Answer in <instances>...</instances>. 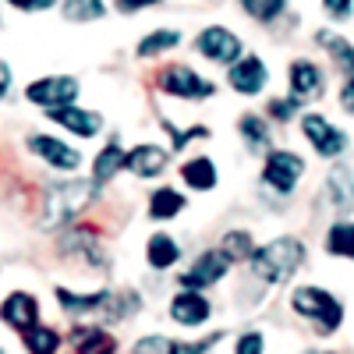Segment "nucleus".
<instances>
[{
	"mask_svg": "<svg viewBox=\"0 0 354 354\" xmlns=\"http://www.w3.org/2000/svg\"><path fill=\"white\" fill-rule=\"evenodd\" d=\"M181 259V248L170 234H153L149 241H145V262L153 266V270H170V266Z\"/></svg>",
	"mask_w": 354,
	"mask_h": 354,
	"instance_id": "nucleus-22",
	"label": "nucleus"
},
{
	"mask_svg": "<svg viewBox=\"0 0 354 354\" xmlns=\"http://www.w3.org/2000/svg\"><path fill=\"white\" fill-rule=\"evenodd\" d=\"M25 100L36 103V106H64V103H75L78 100V78L71 75H46V78H36L32 85L25 88Z\"/></svg>",
	"mask_w": 354,
	"mask_h": 354,
	"instance_id": "nucleus-7",
	"label": "nucleus"
},
{
	"mask_svg": "<svg viewBox=\"0 0 354 354\" xmlns=\"http://www.w3.org/2000/svg\"><path fill=\"white\" fill-rule=\"evenodd\" d=\"M167 160H170V153L160 149V145H135L128 153V170L135 177H156L167 170Z\"/></svg>",
	"mask_w": 354,
	"mask_h": 354,
	"instance_id": "nucleus-17",
	"label": "nucleus"
},
{
	"mask_svg": "<svg viewBox=\"0 0 354 354\" xmlns=\"http://www.w3.org/2000/svg\"><path fill=\"white\" fill-rule=\"evenodd\" d=\"M46 117H50L53 124L68 128L71 135H78V138H93V135H100V128H103V117H100V113L82 110V106H75V103L50 106V113H46Z\"/></svg>",
	"mask_w": 354,
	"mask_h": 354,
	"instance_id": "nucleus-12",
	"label": "nucleus"
},
{
	"mask_svg": "<svg viewBox=\"0 0 354 354\" xmlns=\"http://www.w3.org/2000/svg\"><path fill=\"white\" fill-rule=\"evenodd\" d=\"M21 344H25V351H32V354H53L57 347H61V337H57L50 326H28L25 333H21Z\"/></svg>",
	"mask_w": 354,
	"mask_h": 354,
	"instance_id": "nucleus-28",
	"label": "nucleus"
},
{
	"mask_svg": "<svg viewBox=\"0 0 354 354\" xmlns=\"http://www.w3.org/2000/svg\"><path fill=\"white\" fill-rule=\"evenodd\" d=\"M71 347L78 354H110V351H117L113 337L106 330H100V326H78V330H71Z\"/></svg>",
	"mask_w": 354,
	"mask_h": 354,
	"instance_id": "nucleus-21",
	"label": "nucleus"
},
{
	"mask_svg": "<svg viewBox=\"0 0 354 354\" xmlns=\"http://www.w3.org/2000/svg\"><path fill=\"white\" fill-rule=\"evenodd\" d=\"M322 8H326L330 18L344 21V18H351V11H354V0H322Z\"/></svg>",
	"mask_w": 354,
	"mask_h": 354,
	"instance_id": "nucleus-37",
	"label": "nucleus"
},
{
	"mask_svg": "<svg viewBox=\"0 0 354 354\" xmlns=\"http://www.w3.org/2000/svg\"><path fill=\"white\" fill-rule=\"evenodd\" d=\"M0 319H4L8 330L25 333L28 326H36V322H39V301L28 290H15V294L4 298V305H0Z\"/></svg>",
	"mask_w": 354,
	"mask_h": 354,
	"instance_id": "nucleus-11",
	"label": "nucleus"
},
{
	"mask_svg": "<svg viewBox=\"0 0 354 354\" xmlns=\"http://www.w3.org/2000/svg\"><path fill=\"white\" fill-rule=\"evenodd\" d=\"M227 270H230V259H227L220 248H216V252H202V255L195 259L192 270L177 277V283H181L185 290H202V287L220 283V280L227 277Z\"/></svg>",
	"mask_w": 354,
	"mask_h": 354,
	"instance_id": "nucleus-9",
	"label": "nucleus"
},
{
	"mask_svg": "<svg viewBox=\"0 0 354 354\" xmlns=\"http://www.w3.org/2000/svg\"><path fill=\"white\" fill-rule=\"evenodd\" d=\"M131 351L135 354H185V344H177L170 337H142Z\"/></svg>",
	"mask_w": 354,
	"mask_h": 354,
	"instance_id": "nucleus-33",
	"label": "nucleus"
},
{
	"mask_svg": "<svg viewBox=\"0 0 354 354\" xmlns=\"http://www.w3.org/2000/svg\"><path fill=\"white\" fill-rule=\"evenodd\" d=\"M195 50L205 57V61H213V64H234L241 57V39L230 32V28L223 25H209V28H202L198 39H195Z\"/></svg>",
	"mask_w": 354,
	"mask_h": 354,
	"instance_id": "nucleus-8",
	"label": "nucleus"
},
{
	"mask_svg": "<svg viewBox=\"0 0 354 354\" xmlns=\"http://www.w3.org/2000/svg\"><path fill=\"white\" fill-rule=\"evenodd\" d=\"M220 252H223L230 262H248L252 252H255V241H252L248 230H230L227 238H223V245H220Z\"/></svg>",
	"mask_w": 354,
	"mask_h": 354,
	"instance_id": "nucleus-32",
	"label": "nucleus"
},
{
	"mask_svg": "<svg viewBox=\"0 0 354 354\" xmlns=\"http://www.w3.org/2000/svg\"><path fill=\"white\" fill-rule=\"evenodd\" d=\"M61 11H64L68 21L82 25V21H100L106 15V4H103V0H64Z\"/></svg>",
	"mask_w": 354,
	"mask_h": 354,
	"instance_id": "nucleus-29",
	"label": "nucleus"
},
{
	"mask_svg": "<svg viewBox=\"0 0 354 354\" xmlns=\"http://www.w3.org/2000/svg\"><path fill=\"white\" fill-rule=\"evenodd\" d=\"M185 209V195L174 188H156L149 195V216L153 220H174L177 213Z\"/></svg>",
	"mask_w": 354,
	"mask_h": 354,
	"instance_id": "nucleus-26",
	"label": "nucleus"
},
{
	"mask_svg": "<svg viewBox=\"0 0 354 354\" xmlns=\"http://www.w3.org/2000/svg\"><path fill=\"white\" fill-rule=\"evenodd\" d=\"M181 181H185L188 188H195V192H209V188H216V181H220L216 163H213L209 156H195V160H188V163L181 167Z\"/></svg>",
	"mask_w": 354,
	"mask_h": 354,
	"instance_id": "nucleus-20",
	"label": "nucleus"
},
{
	"mask_svg": "<svg viewBox=\"0 0 354 354\" xmlns=\"http://www.w3.org/2000/svg\"><path fill=\"white\" fill-rule=\"evenodd\" d=\"M8 93H11V68L0 61V100H4Z\"/></svg>",
	"mask_w": 354,
	"mask_h": 354,
	"instance_id": "nucleus-41",
	"label": "nucleus"
},
{
	"mask_svg": "<svg viewBox=\"0 0 354 354\" xmlns=\"http://www.w3.org/2000/svg\"><path fill=\"white\" fill-rule=\"evenodd\" d=\"M290 308L298 312L305 322H312L322 337L337 333L340 322H344V305L322 287H294L290 290Z\"/></svg>",
	"mask_w": 354,
	"mask_h": 354,
	"instance_id": "nucleus-3",
	"label": "nucleus"
},
{
	"mask_svg": "<svg viewBox=\"0 0 354 354\" xmlns=\"http://www.w3.org/2000/svg\"><path fill=\"white\" fill-rule=\"evenodd\" d=\"M100 188L103 185L96 177H71L64 185H53L43 195V230H64L68 223H75L100 198Z\"/></svg>",
	"mask_w": 354,
	"mask_h": 354,
	"instance_id": "nucleus-1",
	"label": "nucleus"
},
{
	"mask_svg": "<svg viewBox=\"0 0 354 354\" xmlns=\"http://www.w3.org/2000/svg\"><path fill=\"white\" fill-rule=\"evenodd\" d=\"M326 195H330V205L337 213H347L354 209V170L337 163L330 174H326Z\"/></svg>",
	"mask_w": 354,
	"mask_h": 354,
	"instance_id": "nucleus-15",
	"label": "nucleus"
},
{
	"mask_svg": "<svg viewBox=\"0 0 354 354\" xmlns=\"http://www.w3.org/2000/svg\"><path fill=\"white\" fill-rule=\"evenodd\" d=\"M11 8H18V11H50L57 0H8Z\"/></svg>",
	"mask_w": 354,
	"mask_h": 354,
	"instance_id": "nucleus-39",
	"label": "nucleus"
},
{
	"mask_svg": "<svg viewBox=\"0 0 354 354\" xmlns=\"http://www.w3.org/2000/svg\"><path fill=\"white\" fill-rule=\"evenodd\" d=\"M252 270L262 283H287L305 266V241L298 238H277L252 252Z\"/></svg>",
	"mask_w": 354,
	"mask_h": 354,
	"instance_id": "nucleus-2",
	"label": "nucleus"
},
{
	"mask_svg": "<svg viewBox=\"0 0 354 354\" xmlns=\"http://www.w3.org/2000/svg\"><path fill=\"white\" fill-rule=\"evenodd\" d=\"M110 290H88V294H78V290H68V287H57V301L68 315H88V312H100L103 301H106Z\"/></svg>",
	"mask_w": 354,
	"mask_h": 354,
	"instance_id": "nucleus-18",
	"label": "nucleus"
},
{
	"mask_svg": "<svg viewBox=\"0 0 354 354\" xmlns=\"http://www.w3.org/2000/svg\"><path fill=\"white\" fill-rule=\"evenodd\" d=\"M28 149H32L39 160H46L53 170H78V163H82V153L71 149L68 142L53 138V135H32L28 138Z\"/></svg>",
	"mask_w": 354,
	"mask_h": 354,
	"instance_id": "nucleus-13",
	"label": "nucleus"
},
{
	"mask_svg": "<svg viewBox=\"0 0 354 354\" xmlns=\"http://www.w3.org/2000/svg\"><path fill=\"white\" fill-rule=\"evenodd\" d=\"M160 0H113V8L121 15H135V11H145V8H156Z\"/></svg>",
	"mask_w": 354,
	"mask_h": 354,
	"instance_id": "nucleus-38",
	"label": "nucleus"
},
{
	"mask_svg": "<svg viewBox=\"0 0 354 354\" xmlns=\"http://www.w3.org/2000/svg\"><path fill=\"white\" fill-rule=\"evenodd\" d=\"M340 106L354 117V71H351V78H347V85L340 88Z\"/></svg>",
	"mask_w": 354,
	"mask_h": 354,
	"instance_id": "nucleus-40",
	"label": "nucleus"
},
{
	"mask_svg": "<svg viewBox=\"0 0 354 354\" xmlns=\"http://www.w3.org/2000/svg\"><path fill=\"white\" fill-rule=\"evenodd\" d=\"M315 43L333 57L337 68H344L347 75L354 71V43H351V39H344V36H337V32H315Z\"/></svg>",
	"mask_w": 354,
	"mask_h": 354,
	"instance_id": "nucleus-24",
	"label": "nucleus"
},
{
	"mask_svg": "<svg viewBox=\"0 0 354 354\" xmlns=\"http://www.w3.org/2000/svg\"><path fill=\"white\" fill-rule=\"evenodd\" d=\"M156 88L174 96V100H209V96H216V85L209 78L195 75L188 64H170L167 71H160Z\"/></svg>",
	"mask_w": 354,
	"mask_h": 354,
	"instance_id": "nucleus-4",
	"label": "nucleus"
},
{
	"mask_svg": "<svg viewBox=\"0 0 354 354\" xmlns=\"http://www.w3.org/2000/svg\"><path fill=\"white\" fill-rule=\"evenodd\" d=\"M238 131L248 142V149H266V142H270V124H266V117H259V113H245L238 121Z\"/></svg>",
	"mask_w": 354,
	"mask_h": 354,
	"instance_id": "nucleus-30",
	"label": "nucleus"
},
{
	"mask_svg": "<svg viewBox=\"0 0 354 354\" xmlns=\"http://www.w3.org/2000/svg\"><path fill=\"white\" fill-rule=\"evenodd\" d=\"M138 308H142V298L135 290H113V294H106L100 315L110 319V322H121V319H131Z\"/></svg>",
	"mask_w": 354,
	"mask_h": 354,
	"instance_id": "nucleus-23",
	"label": "nucleus"
},
{
	"mask_svg": "<svg viewBox=\"0 0 354 354\" xmlns=\"http://www.w3.org/2000/svg\"><path fill=\"white\" fill-rule=\"evenodd\" d=\"M301 131H305V142H312V149L322 160H337L347 149V135L337 124H330L322 113H305L301 117Z\"/></svg>",
	"mask_w": 354,
	"mask_h": 354,
	"instance_id": "nucleus-6",
	"label": "nucleus"
},
{
	"mask_svg": "<svg viewBox=\"0 0 354 354\" xmlns=\"http://www.w3.org/2000/svg\"><path fill=\"white\" fill-rule=\"evenodd\" d=\"M287 78H290V96H298L301 103L322 93V71L312 61H294L287 68Z\"/></svg>",
	"mask_w": 354,
	"mask_h": 354,
	"instance_id": "nucleus-16",
	"label": "nucleus"
},
{
	"mask_svg": "<svg viewBox=\"0 0 354 354\" xmlns=\"http://www.w3.org/2000/svg\"><path fill=\"white\" fill-rule=\"evenodd\" d=\"M163 124V131L170 135V142H174V149H185V145L192 142V138H209V131H205L202 124H195V128H185V131H177L170 121H160Z\"/></svg>",
	"mask_w": 354,
	"mask_h": 354,
	"instance_id": "nucleus-34",
	"label": "nucleus"
},
{
	"mask_svg": "<svg viewBox=\"0 0 354 354\" xmlns=\"http://www.w3.org/2000/svg\"><path fill=\"white\" fill-rule=\"evenodd\" d=\"M238 4H241V11L248 18H255L262 25H273L287 11V0H238Z\"/></svg>",
	"mask_w": 354,
	"mask_h": 354,
	"instance_id": "nucleus-31",
	"label": "nucleus"
},
{
	"mask_svg": "<svg viewBox=\"0 0 354 354\" xmlns=\"http://www.w3.org/2000/svg\"><path fill=\"white\" fill-rule=\"evenodd\" d=\"M266 344H262V333H241L234 340V354H262Z\"/></svg>",
	"mask_w": 354,
	"mask_h": 354,
	"instance_id": "nucleus-36",
	"label": "nucleus"
},
{
	"mask_svg": "<svg viewBox=\"0 0 354 354\" xmlns=\"http://www.w3.org/2000/svg\"><path fill=\"white\" fill-rule=\"evenodd\" d=\"M121 170H128V153L121 149V142H106L100 149V156L93 160V177L100 185H106L110 177H117Z\"/></svg>",
	"mask_w": 354,
	"mask_h": 354,
	"instance_id": "nucleus-19",
	"label": "nucleus"
},
{
	"mask_svg": "<svg viewBox=\"0 0 354 354\" xmlns=\"http://www.w3.org/2000/svg\"><path fill=\"white\" fill-rule=\"evenodd\" d=\"M301 110V100L298 96H287V100H270V117L273 121H290L294 113Z\"/></svg>",
	"mask_w": 354,
	"mask_h": 354,
	"instance_id": "nucleus-35",
	"label": "nucleus"
},
{
	"mask_svg": "<svg viewBox=\"0 0 354 354\" xmlns=\"http://www.w3.org/2000/svg\"><path fill=\"white\" fill-rule=\"evenodd\" d=\"M326 252L333 255V259H351L354 262V223H347V220H340V223H333L330 230H326Z\"/></svg>",
	"mask_w": 354,
	"mask_h": 354,
	"instance_id": "nucleus-25",
	"label": "nucleus"
},
{
	"mask_svg": "<svg viewBox=\"0 0 354 354\" xmlns=\"http://www.w3.org/2000/svg\"><path fill=\"white\" fill-rule=\"evenodd\" d=\"M209 301L202 298L198 290H185L181 287V294L170 301V319L177 322V326H202L205 319H209Z\"/></svg>",
	"mask_w": 354,
	"mask_h": 354,
	"instance_id": "nucleus-14",
	"label": "nucleus"
},
{
	"mask_svg": "<svg viewBox=\"0 0 354 354\" xmlns=\"http://www.w3.org/2000/svg\"><path fill=\"white\" fill-rule=\"evenodd\" d=\"M177 43H181V32H174V28H156V32H149L138 43V57H142V61H149V57H160V53L174 50Z\"/></svg>",
	"mask_w": 354,
	"mask_h": 354,
	"instance_id": "nucleus-27",
	"label": "nucleus"
},
{
	"mask_svg": "<svg viewBox=\"0 0 354 354\" xmlns=\"http://www.w3.org/2000/svg\"><path fill=\"white\" fill-rule=\"evenodd\" d=\"M305 174V160L298 153H287V149H273L270 156H266V167H262V181L270 185L273 192L280 195H290L294 188H298Z\"/></svg>",
	"mask_w": 354,
	"mask_h": 354,
	"instance_id": "nucleus-5",
	"label": "nucleus"
},
{
	"mask_svg": "<svg viewBox=\"0 0 354 354\" xmlns=\"http://www.w3.org/2000/svg\"><path fill=\"white\" fill-rule=\"evenodd\" d=\"M227 82H230V88L234 93H241V96H259L262 88H266V82H270V71H266V64L259 61V57H238L234 64H227Z\"/></svg>",
	"mask_w": 354,
	"mask_h": 354,
	"instance_id": "nucleus-10",
	"label": "nucleus"
}]
</instances>
